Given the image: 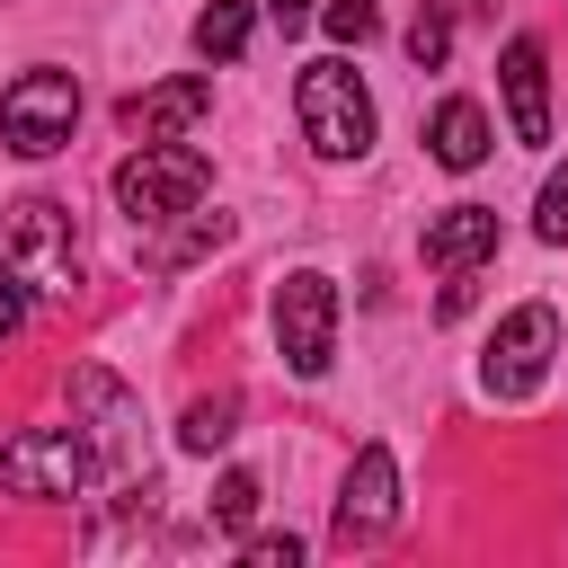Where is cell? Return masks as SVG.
<instances>
[{
  "label": "cell",
  "instance_id": "7402d4cb",
  "mask_svg": "<svg viewBox=\"0 0 568 568\" xmlns=\"http://www.w3.org/2000/svg\"><path fill=\"white\" fill-rule=\"evenodd\" d=\"M302 559V541L293 532H266V541H248V568H293Z\"/></svg>",
  "mask_w": 568,
  "mask_h": 568
},
{
  "label": "cell",
  "instance_id": "ba28073f",
  "mask_svg": "<svg viewBox=\"0 0 568 568\" xmlns=\"http://www.w3.org/2000/svg\"><path fill=\"white\" fill-rule=\"evenodd\" d=\"M390 515H399V462H390V444H364L346 470V497H337V541L355 550V541L390 532Z\"/></svg>",
  "mask_w": 568,
  "mask_h": 568
},
{
  "label": "cell",
  "instance_id": "30bf717a",
  "mask_svg": "<svg viewBox=\"0 0 568 568\" xmlns=\"http://www.w3.org/2000/svg\"><path fill=\"white\" fill-rule=\"evenodd\" d=\"M71 399L98 417V426H89V453H98L106 470H133V399H124V382L98 373V364H80V373H71Z\"/></svg>",
  "mask_w": 568,
  "mask_h": 568
},
{
  "label": "cell",
  "instance_id": "3957f363",
  "mask_svg": "<svg viewBox=\"0 0 568 568\" xmlns=\"http://www.w3.org/2000/svg\"><path fill=\"white\" fill-rule=\"evenodd\" d=\"M275 346H284V364H293L302 382L328 373V355H337V284H328L320 266H293V275L275 284Z\"/></svg>",
  "mask_w": 568,
  "mask_h": 568
},
{
  "label": "cell",
  "instance_id": "8992f818",
  "mask_svg": "<svg viewBox=\"0 0 568 568\" xmlns=\"http://www.w3.org/2000/svg\"><path fill=\"white\" fill-rule=\"evenodd\" d=\"M71 124H80V89H71V71H27V80L0 98V142H9L18 160L62 151Z\"/></svg>",
  "mask_w": 568,
  "mask_h": 568
},
{
  "label": "cell",
  "instance_id": "2e32d148",
  "mask_svg": "<svg viewBox=\"0 0 568 568\" xmlns=\"http://www.w3.org/2000/svg\"><path fill=\"white\" fill-rule=\"evenodd\" d=\"M231 417H240V399H231V390H213V399H195V408H186L178 444H186V453H213V444H231Z\"/></svg>",
  "mask_w": 568,
  "mask_h": 568
},
{
  "label": "cell",
  "instance_id": "277c9868",
  "mask_svg": "<svg viewBox=\"0 0 568 568\" xmlns=\"http://www.w3.org/2000/svg\"><path fill=\"white\" fill-rule=\"evenodd\" d=\"M89 470H98V453L71 426H27V435L0 444V488L9 497H80Z\"/></svg>",
  "mask_w": 568,
  "mask_h": 568
},
{
  "label": "cell",
  "instance_id": "d6986e66",
  "mask_svg": "<svg viewBox=\"0 0 568 568\" xmlns=\"http://www.w3.org/2000/svg\"><path fill=\"white\" fill-rule=\"evenodd\" d=\"M248 515H257V479H248V470H231V479L213 488V524H231V532H240Z\"/></svg>",
  "mask_w": 568,
  "mask_h": 568
},
{
  "label": "cell",
  "instance_id": "ffe728a7",
  "mask_svg": "<svg viewBox=\"0 0 568 568\" xmlns=\"http://www.w3.org/2000/svg\"><path fill=\"white\" fill-rule=\"evenodd\" d=\"M532 231H541V240H568V169L541 186V204H532Z\"/></svg>",
  "mask_w": 568,
  "mask_h": 568
},
{
  "label": "cell",
  "instance_id": "9a60e30c",
  "mask_svg": "<svg viewBox=\"0 0 568 568\" xmlns=\"http://www.w3.org/2000/svg\"><path fill=\"white\" fill-rule=\"evenodd\" d=\"M453 9H462V0H426V9H417V27H408V62H417V71H444V53H453Z\"/></svg>",
  "mask_w": 568,
  "mask_h": 568
},
{
  "label": "cell",
  "instance_id": "8fae6325",
  "mask_svg": "<svg viewBox=\"0 0 568 568\" xmlns=\"http://www.w3.org/2000/svg\"><path fill=\"white\" fill-rule=\"evenodd\" d=\"M497 80H506L515 142H550V62H541V44H532V36H515V44H506Z\"/></svg>",
  "mask_w": 568,
  "mask_h": 568
},
{
  "label": "cell",
  "instance_id": "5b68a950",
  "mask_svg": "<svg viewBox=\"0 0 568 568\" xmlns=\"http://www.w3.org/2000/svg\"><path fill=\"white\" fill-rule=\"evenodd\" d=\"M0 266L36 275V284H62L71 293V266H80V240H71V213L53 195H18L0 213Z\"/></svg>",
  "mask_w": 568,
  "mask_h": 568
},
{
  "label": "cell",
  "instance_id": "52a82bcc",
  "mask_svg": "<svg viewBox=\"0 0 568 568\" xmlns=\"http://www.w3.org/2000/svg\"><path fill=\"white\" fill-rule=\"evenodd\" d=\"M550 355H559V311H550V302H524V311L488 337L479 382H488L497 399H532V390H541V373H550Z\"/></svg>",
  "mask_w": 568,
  "mask_h": 568
},
{
  "label": "cell",
  "instance_id": "6da1fadb",
  "mask_svg": "<svg viewBox=\"0 0 568 568\" xmlns=\"http://www.w3.org/2000/svg\"><path fill=\"white\" fill-rule=\"evenodd\" d=\"M293 106H302V133H311L320 160H364L373 151V98L346 62H302Z\"/></svg>",
  "mask_w": 568,
  "mask_h": 568
},
{
  "label": "cell",
  "instance_id": "9c48e42d",
  "mask_svg": "<svg viewBox=\"0 0 568 568\" xmlns=\"http://www.w3.org/2000/svg\"><path fill=\"white\" fill-rule=\"evenodd\" d=\"M204 106H213V80H204V71H178V80L124 98V133H133V142H178Z\"/></svg>",
  "mask_w": 568,
  "mask_h": 568
},
{
  "label": "cell",
  "instance_id": "7a4b0ae2",
  "mask_svg": "<svg viewBox=\"0 0 568 568\" xmlns=\"http://www.w3.org/2000/svg\"><path fill=\"white\" fill-rule=\"evenodd\" d=\"M204 186H213V160L186 151V142H142V151L115 169V204H124L133 222H178V213L204 204Z\"/></svg>",
  "mask_w": 568,
  "mask_h": 568
},
{
  "label": "cell",
  "instance_id": "603a6c76",
  "mask_svg": "<svg viewBox=\"0 0 568 568\" xmlns=\"http://www.w3.org/2000/svg\"><path fill=\"white\" fill-rule=\"evenodd\" d=\"M266 9H275V18H284V36H293V27H302V18H311V0H266Z\"/></svg>",
  "mask_w": 568,
  "mask_h": 568
},
{
  "label": "cell",
  "instance_id": "44dd1931",
  "mask_svg": "<svg viewBox=\"0 0 568 568\" xmlns=\"http://www.w3.org/2000/svg\"><path fill=\"white\" fill-rule=\"evenodd\" d=\"M27 328V284H18V266H0V337H18Z\"/></svg>",
  "mask_w": 568,
  "mask_h": 568
},
{
  "label": "cell",
  "instance_id": "4fadbf2b",
  "mask_svg": "<svg viewBox=\"0 0 568 568\" xmlns=\"http://www.w3.org/2000/svg\"><path fill=\"white\" fill-rule=\"evenodd\" d=\"M426 151H435L444 169H479V160H488V115H479V98H444L435 124H426Z\"/></svg>",
  "mask_w": 568,
  "mask_h": 568
},
{
  "label": "cell",
  "instance_id": "5bb4252c",
  "mask_svg": "<svg viewBox=\"0 0 568 568\" xmlns=\"http://www.w3.org/2000/svg\"><path fill=\"white\" fill-rule=\"evenodd\" d=\"M248 27H257L248 0H213V9L195 18V53H204V62H231V53L248 44Z\"/></svg>",
  "mask_w": 568,
  "mask_h": 568
},
{
  "label": "cell",
  "instance_id": "ac0fdd59",
  "mask_svg": "<svg viewBox=\"0 0 568 568\" xmlns=\"http://www.w3.org/2000/svg\"><path fill=\"white\" fill-rule=\"evenodd\" d=\"M222 240H231V213H204V222H186V240L160 248V266H186V257H204V248H222Z\"/></svg>",
  "mask_w": 568,
  "mask_h": 568
},
{
  "label": "cell",
  "instance_id": "e0dca14e",
  "mask_svg": "<svg viewBox=\"0 0 568 568\" xmlns=\"http://www.w3.org/2000/svg\"><path fill=\"white\" fill-rule=\"evenodd\" d=\"M320 27H328L337 44H373V36H382V9H373V0H328Z\"/></svg>",
  "mask_w": 568,
  "mask_h": 568
},
{
  "label": "cell",
  "instance_id": "7c38bea8",
  "mask_svg": "<svg viewBox=\"0 0 568 568\" xmlns=\"http://www.w3.org/2000/svg\"><path fill=\"white\" fill-rule=\"evenodd\" d=\"M497 248V213L488 204H453L426 222V266H479Z\"/></svg>",
  "mask_w": 568,
  "mask_h": 568
}]
</instances>
